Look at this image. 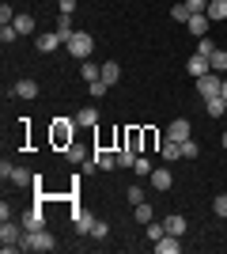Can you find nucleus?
<instances>
[{
	"label": "nucleus",
	"instance_id": "nucleus-24",
	"mask_svg": "<svg viewBox=\"0 0 227 254\" xmlns=\"http://www.w3.org/2000/svg\"><path fill=\"white\" fill-rule=\"evenodd\" d=\"M163 224H167V232H171V235H185V228H189V224H185V216H167Z\"/></svg>",
	"mask_w": 227,
	"mask_h": 254
},
{
	"label": "nucleus",
	"instance_id": "nucleus-42",
	"mask_svg": "<svg viewBox=\"0 0 227 254\" xmlns=\"http://www.w3.org/2000/svg\"><path fill=\"white\" fill-rule=\"evenodd\" d=\"M57 4H61V15H72L76 11V0H57Z\"/></svg>",
	"mask_w": 227,
	"mask_h": 254
},
{
	"label": "nucleus",
	"instance_id": "nucleus-4",
	"mask_svg": "<svg viewBox=\"0 0 227 254\" xmlns=\"http://www.w3.org/2000/svg\"><path fill=\"white\" fill-rule=\"evenodd\" d=\"M220 87H224V80H220V72H205V76H197V91L205 99L220 95Z\"/></svg>",
	"mask_w": 227,
	"mask_h": 254
},
{
	"label": "nucleus",
	"instance_id": "nucleus-2",
	"mask_svg": "<svg viewBox=\"0 0 227 254\" xmlns=\"http://www.w3.org/2000/svg\"><path fill=\"white\" fill-rule=\"evenodd\" d=\"M23 251H53V247H57V239H53V235H49V232H45V228H38V232H23Z\"/></svg>",
	"mask_w": 227,
	"mask_h": 254
},
{
	"label": "nucleus",
	"instance_id": "nucleus-23",
	"mask_svg": "<svg viewBox=\"0 0 227 254\" xmlns=\"http://www.w3.org/2000/svg\"><path fill=\"white\" fill-rule=\"evenodd\" d=\"M80 76H84L87 84H91V80H102V68H98L95 61H84V64H80Z\"/></svg>",
	"mask_w": 227,
	"mask_h": 254
},
{
	"label": "nucleus",
	"instance_id": "nucleus-41",
	"mask_svg": "<svg viewBox=\"0 0 227 254\" xmlns=\"http://www.w3.org/2000/svg\"><path fill=\"white\" fill-rule=\"evenodd\" d=\"M212 209H216V216H227V193H220V197H216V205H212Z\"/></svg>",
	"mask_w": 227,
	"mask_h": 254
},
{
	"label": "nucleus",
	"instance_id": "nucleus-7",
	"mask_svg": "<svg viewBox=\"0 0 227 254\" xmlns=\"http://www.w3.org/2000/svg\"><path fill=\"white\" fill-rule=\"evenodd\" d=\"M23 232H38V228H45V212L42 209H31V212H23Z\"/></svg>",
	"mask_w": 227,
	"mask_h": 254
},
{
	"label": "nucleus",
	"instance_id": "nucleus-37",
	"mask_svg": "<svg viewBox=\"0 0 227 254\" xmlns=\"http://www.w3.org/2000/svg\"><path fill=\"white\" fill-rule=\"evenodd\" d=\"M91 235H95V239H106V235H110V224H106V220H95V228H91Z\"/></svg>",
	"mask_w": 227,
	"mask_h": 254
},
{
	"label": "nucleus",
	"instance_id": "nucleus-5",
	"mask_svg": "<svg viewBox=\"0 0 227 254\" xmlns=\"http://www.w3.org/2000/svg\"><path fill=\"white\" fill-rule=\"evenodd\" d=\"M167 137L178 140V144H182V140H189V137H193V133H189V118H174L171 129H167Z\"/></svg>",
	"mask_w": 227,
	"mask_h": 254
},
{
	"label": "nucleus",
	"instance_id": "nucleus-20",
	"mask_svg": "<svg viewBox=\"0 0 227 254\" xmlns=\"http://www.w3.org/2000/svg\"><path fill=\"white\" fill-rule=\"evenodd\" d=\"M15 95L19 99H38V84H34V80H19V84H15Z\"/></svg>",
	"mask_w": 227,
	"mask_h": 254
},
{
	"label": "nucleus",
	"instance_id": "nucleus-1",
	"mask_svg": "<svg viewBox=\"0 0 227 254\" xmlns=\"http://www.w3.org/2000/svg\"><path fill=\"white\" fill-rule=\"evenodd\" d=\"M23 224H15V220H4V228H0V251L4 254H11V251H23Z\"/></svg>",
	"mask_w": 227,
	"mask_h": 254
},
{
	"label": "nucleus",
	"instance_id": "nucleus-31",
	"mask_svg": "<svg viewBox=\"0 0 227 254\" xmlns=\"http://www.w3.org/2000/svg\"><path fill=\"white\" fill-rule=\"evenodd\" d=\"M189 15H193L189 4H174V8H171V19H178V23H189Z\"/></svg>",
	"mask_w": 227,
	"mask_h": 254
},
{
	"label": "nucleus",
	"instance_id": "nucleus-16",
	"mask_svg": "<svg viewBox=\"0 0 227 254\" xmlns=\"http://www.w3.org/2000/svg\"><path fill=\"white\" fill-rule=\"evenodd\" d=\"M91 159L98 163V171H110V167H118V152H102V148H98Z\"/></svg>",
	"mask_w": 227,
	"mask_h": 254
},
{
	"label": "nucleus",
	"instance_id": "nucleus-6",
	"mask_svg": "<svg viewBox=\"0 0 227 254\" xmlns=\"http://www.w3.org/2000/svg\"><path fill=\"white\" fill-rule=\"evenodd\" d=\"M155 251L159 254H178L182 251V235H171V232L159 235V239H155Z\"/></svg>",
	"mask_w": 227,
	"mask_h": 254
},
{
	"label": "nucleus",
	"instance_id": "nucleus-19",
	"mask_svg": "<svg viewBox=\"0 0 227 254\" xmlns=\"http://www.w3.org/2000/svg\"><path fill=\"white\" fill-rule=\"evenodd\" d=\"M102 80L114 87V84L121 80V64H118V61H106V64H102Z\"/></svg>",
	"mask_w": 227,
	"mask_h": 254
},
{
	"label": "nucleus",
	"instance_id": "nucleus-36",
	"mask_svg": "<svg viewBox=\"0 0 227 254\" xmlns=\"http://www.w3.org/2000/svg\"><path fill=\"white\" fill-rule=\"evenodd\" d=\"M65 156L72 159V163H84V148H80V144H68V148H65Z\"/></svg>",
	"mask_w": 227,
	"mask_h": 254
},
{
	"label": "nucleus",
	"instance_id": "nucleus-11",
	"mask_svg": "<svg viewBox=\"0 0 227 254\" xmlns=\"http://www.w3.org/2000/svg\"><path fill=\"white\" fill-rule=\"evenodd\" d=\"M61 42H65V38H61L57 31H45V34H38V53H53Z\"/></svg>",
	"mask_w": 227,
	"mask_h": 254
},
{
	"label": "nucleus",
	"instance_id": "nucleus-15",
	"mask_svg": "<svg viewBox=\"0 0 227 254\" xmlns=\"http://www.w3.org/2000/svg\"><path fill=\"white\" fill-rule=\"evenodd\" d=\"M205 110H208L212 118H224V114H227V99H224V95H212V99H205Z\"/></svg>",
	"mask_w": 227,
	"mask_h": 254
},
{
	"label": "nucleus",
	"instance_id": "nucleus-13",
	"mask_svg": "<svg viewBox=\"0 0 227 254\" xmlns=\"http://www.w3.org/2000/svg\"><path fill=\"white\" fill-rule=\"evenodd\" d=\"M208 27H212V19H208L205 11H201V15H189V34L205 38V34H208Z\"/></svg>",
	"mask_w": 227,
	"mask_h": 254
},
{
	"label": "nucleus",
	"instance_id": "nucleus-9",
	"mask_svg": "<svg viewBox=\"0 0 227 254\" xmlns=\"http://www.w3.org/2000/svg\"><path fill=\"white\" fill-rule=\"evenodd\" d=\"M72 220H76V232H80V235H91V228H95V216H91L87 209H76V212H72Z\"/></svg>",
	"mask_w": 227,
	"mask_h": 254
},
{
	"label": "nucleus",
	"instance_id": "nucleus-38",
	"mask_svg": "<svg viewBox=\"0 0 227 254\" xmlns=\"http://www.w3.org/2000/svg\"><path fill=\"white\" fill-rule=\"evenodd\" d=\"M0 23H15V11H11V4H0Z\"/></svg>",
	"mask_w": 227,
	"mask_h": 254
},
{
	"label": "nucleus",
	"instance_id": "nucleus-17",
	"mask_svg": "<svg viewBox=\"0 0 227 254\" xmlns=\"http://www.w3.org/2000/svg\"><path fill=\"white\" fill-rule=\"evenodd\" d=\"M8 179L15 182V186H31V182H34V175H31V171H27V167H15V163H11Z\"/></svg>",
	"mask_w": 227,
	"mask_h": 254
},
{
	"label": "nucleus",
	"instance_id": "nucleus-10",
	"mask_svg": "<svg viewBox=\"0 0 227 254\" xmlns=\"http://www.w3.org/2000/svg\"><path fill=\"white\" fill-rule=\"evenodd\" d=\"M53 140L61 144V148H68V144H72V122H65V118H61V122L53 126Z\"/></svg>",
	"mask_w": 227,
	"mask_h": 254
},
{
	"label": "nucleus",
	"instance_id": "nucleus-44",
	"mask_svg": "<svg viewBox=\"0 0 227 254\" xmlns=\"http://www.w3.org/2000/svg\"><path fill=\"white\" fill-rule=\"evenodd\" d=\"M224 148H227V133H224Z\"/></svg>",
	"mask_w": 227,
	"mask_h": 254
},
{
	"label": "nucleus",
	"instance_id": "nucleus-43",
	"mask_svg": "<svg viewBox=\"0 0 227 254\" xmlns=\"http://www.w3.org/2000/svg\"><path fill=\"white\" fill-rule=\"evenodd\" d=\"M220 95H224V99H227V80H224V87H220Z\"/></svg>",
	"mask_w": 227,
	"mask_h": 254
},
{
	"label": "nucleus",
	"instance_id": "nucleus-25",
	"mask_svg": "<svg viewBox=\"0 0 227 254\" xmlns=\"http://www.w3.org/2000/svg\"><path fill=\"white\" fill-rule=\"evenodd\" d=\"M136 159H140V156H136V148H129V144H125V148L118 152V167H133Z\"/></svg>",
	"mask_w": 227,
	"mask_h": 254
},
{
	"label": "nucleus",
	"instance_id": "nucleus-3",
	"mask_svg": "<svg viewBox=\"0 0 227 254\" xmlns=\"http://www.w3.org/2000/svg\"><path fill=\"white\" fill-rule=\"evenodd\" d=\"M65 46H68V53H72L76 61H87V57H91V50H95V38H91L87 31H76Z\"/></svg>",
	"mask_w": 227,
	"mask_h": 254
},
{
	"label": "nucleus",
	"instance_id": "nucleus-33",
	"mask_svg": "<svg viewBox=\"0 0 227 254\" xmlns=\"http://www.w3.org/2000/svg\"><path fill=\"white\" fill-rule=\"evenodd\" d=\"M15 38H19V31H15L11 23H4V27H0V42H4V46H11Z\"/></svg>",
	"mask_w": 227,
	"mask_h": 254
},
{
	"label": "nucleus",
	"instance_id": "nucleus-14",
	"mask_svg": "<svg viewBox=\"0 0 227 254\" xmlns=\"http://www.w3.org/2000/svg\"><path fill=\"white\" fill-rule=\"evenodd\" d=\"M212 23H224L227 19V0H208V11H205Z\"/></svg>",
	"mask_w": 227,
	"mask_h": 254
},
{
	"label": "nucleus",
	"instance_id": "nucleus-32",
	"mask_svg": "<svg viewBox=\"0 0 227 254\" xmlns=\"http://www.w3.org/2000/svg\"><path fill=\"white\" fill-rule=\"evenodd\" d=\"M201 156V148H197V140L189 137V140H182V159H197Z\"/></svg>",
	"mask_w": 227,
	"mask_h": 254
},
{
	"label": "nucleus",
	"instance_id": "nucleus-39",
	"mask_svg": "<svg viewBox=\"0 0 227 254\" xmlns=\"http://www.w3.org/2000/svg\"><path fill=\"white\" fill-rule=\"evenodd\" d=\"M185 4H189V11H193V15H201V11H208V0H185Z\"/></svg>",
	"mask_w": 227,
	"mask_h": 254
},
{
	"label": "nucleus",
	"instance_id": "nucleus-35",
	"mask_svg": "<svg viewBox=\"0 0 227 254\" xmlns=\"http://www.w3.org/2000/svg\"><path fill=\"white\" fill-rule=\"evenodd\" d=\"M197 53H205V57H212V53H216V46H212V38H201V42H197Z\"/></svg>",
	"mask_w": 227,
	"mask_h": 254
},
{
	"label": "nucleus",
	"instance_id": "nucleus-29",
	"mask_svg": "<svg viewBox=\"0 0 227 254\" xmlns=\"http://www.w3.org/2000/svg\"><path fill=\"white\" fill-rule=\"evenodd\" d=\"M57 34H61V38H65V42H68V38H72V15H61V19H57Z\"/></svg>",
	"mask_w": 227,
	"mask_h": 254
},
{
	"label": "nucleus",
	"instance_id": "nucleus-34",
	"mask_svg": "<svg viewBox=\"0 0 227 254\" xmlns=\"http://www.w3.org/2000/svg\"><path fill=\"white\" fill-rule=\"evenodd\" d=\"M133 171H136V175H140V179H151V159H136V163H133Z\"/></svg>",
	"mask_w": 227,
	"mask_h": 254
},
{
	"label": "nucleus",
	"instance_id": "nucleus-21",
	"mask_svg": "<svg viewBox=\"0 0 227 254\" xmlns=\"http://www.w3.org/2000/svg\"><path fill=\"white\" fill-rule=\"evenodd\" d=\"M133 216H136L140 224H151V220H155V209H151L148 201H140V205H133Z\"/></svg>",
	"mask_w": 227,
	"mask_h": 254
},
{
	"label": "nucleus",
	"instance_id": "nucleus-28",
	"mask_svg": "<svg viewBox=\"0 0 227 254\" xmlns=\"http://www.w3.org/2000/svg\"><path fill=\"white\" fill-rule=\"evenodd\" d=\"M106 91H110L106 80H91V84H87V95H91V99H102Z\"/></svg>",
	"mask_w": 227,
	"mask_h": 254
},
{
	"label": "nucleus",
	"instance_id": "nucleus-18",
	"mask_svg": "<svg viewBox=\"0 0 227 254\" xmlns=\"http://www.w3.org/2000/svg\"><path fill=\"white\" fill-rule=\"evenodd\" d=\"M19 34H34V15L31 11H23V15H15V23H11Z\"/></svg>",
	"mask_w": 227,
	"mask_h": 254
},
{
	"label": "nucleus",
	"instance_id": "nucleus-26",
	"mask_svg": "<svg viewBox=\"0 0 227 254\" xmlns=\"http://www.w3.org/2000/svg\"><path fill=\"white\" fill-rule=\"evenodd\" d=\"M208 64H212V72H227V50H216L208 57Z\"/></svg>",
	"mask_w": 227,
	"mask_h": 254
},
{
	"label": "nucleus",
	"instance_id": "nucleus-27",
	"mask_svg": "<svg viewBox=\"0 0 227 254\" xmlns=\"http://www.w3.org/2000/svg\"><path fill=\"white\" fill-rule=\"evenodd\" d=\"M76 122H80V126H95V122H98V110H95V106H84V110L76 114Z\"/></svg>",
	"mask_w": 227,
	"mask_h": 254
},
{
	"label": "nucleus",
	"instance_id": "nucleus-30",
	"mask_svg": "<svg viewBox=\"0 0 227 254\" xmlns=\"http://www.w3.org/2000/svg\"><path fill=\"white\" fill-rule=\"evenodd\" d=\"M144 235H148L151 243H155L159 235H167V224H155V220H151V224H144Z\"/></svg>",
	"mask_w": 227,
	"mask_h": 254
},
{
	"label": "nucleus",
	"instance_id": "nucleus-12",
	"mask_svg": "<svg viewBox=\"0 0 227 254\" xmlns=\"http://www.w3.org/2000/svg\"><path fill=\"white\" fill-rule=\"evenodd\" d=\"M151 186H155V190H171V186H174V179H171V171H167V167H155V171H151Z\"/></svg>",
	"mask_w": 227,
	"mask_h": 254
},
{
	"label": "nucleus",
	"instance_id": "nucleus-40",
	"mask_svg": "<svg viewBox=\"0 0 227 254\" xmlns=\"http://www.w3.org/2000/svg\"><path fill=\"white\" fill-rule=\"evenodd\" d=\"M144 201V190L140 186H129V205H140Z\"/></svg>",
	"mask_w": 227,
	"mask_h": 254
},
{
	"label": "nucleus",
	"instance_id": "nucleus-22",
	"mask_svg": "<svg viewBox=\"0 0 227 254\" xmlns=\"http://www.w3.org/2000/svg\"><path fill=\"white\" fill-rule=\"evenodd\" d=\"M159 156H163V159H182V144L167 137V140H163V152H159Z\"/></svg>",
	"mask_w": 227,
	"mask_h": 254
},
{
	"label": "nucleus",
	"instance_id": "nucleus-8",
	"mask_svg": "<svg viewBox=\"0 0 227 254\" xmlns=\"http://www.w3.org/2000/svg\"><path fill=\"white\" fill-rule=\"evenodd\" d=\"M185 68H189V76H193V80H197V76H205V72H212V64H208V57H205V53H193Z\"/></svg>",
	"mask_w": 227,
	"mask_h": 254
}]
</instances>
